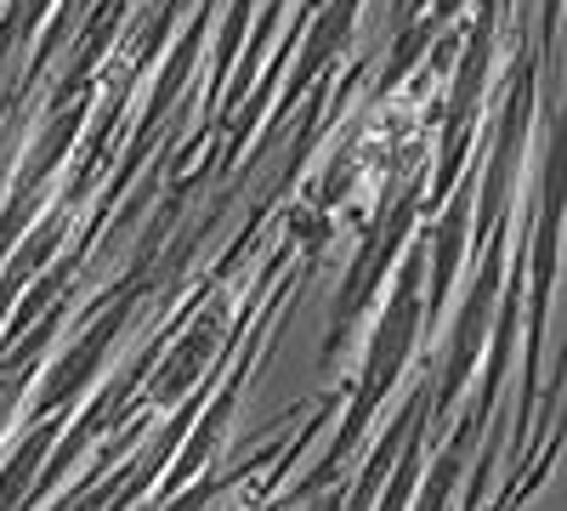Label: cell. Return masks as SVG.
Here are the masks:
<instances>
[{
    "instance_id": "3957f363",
    "label": "cell",
    "mask_w": 567,
    "mask_h": 511,
    "mask_svg": "<svg viewBox=\"0 0 567 511\" xmlns=\"http://www.w3.org/2000/svg\"><path fill=\"white\" fill-rule=\"evenodd\" d=\"M528 109H534V58H523V69H516V80H511V98H505L499 143H494L483 194H477V239H488L494 227H505L511 188H516V165H523V143H528Z\"/></svg>"
},
{
    "instance_id": "8992f818",
    "label": "cell",
    "mask_w": 567,
    "mask_h": 511,
    "mask_svg": "<svg viewBox=\"0 0 567 511\" xmlns=\"http://www.w3.org/2000/svg\"><path fill=\"white\" fill-rule=\"evenodd\" d=\"M465 222H471V194H460L454 211H443L437 251H432V262H425V278H432V302H425V313H443V302H449V278L460 273V251H465Z\"/></svg>"
},
{
    "instance_id": "6da1fadb",
    "label": "cell",
    "mask_w": 567,
    "mask_h": 511,
    "mask_svg": "<svg viewBox=\"0 0 567 511\" xmlns=\"http://www.w3.org/2000/svg\"><path fill=\"white\" fill-rule=\"evenodd\" d=\"M420 290H425V251H409L398 285H392V296H386V313H381V324H374V336H369L363 376H358V392H352V409H347V427L336 432V449H329V460L312 472V483L341 467L347 449L358 443V432L374 421V409H381L386 392L398 387L403 364H409V352H414V336H420V324H425V296H420Z\"/></svg>"
},
{
    "instance_id": "ba28073f",
    "label": "cell",
    "mask_w": 567,
    "mask_h": 511,
    "mask_svg": "<svg viewBox=\"0 0 567 511\" xmlns=\"http://www.w3.org/2000/svg\"><path fill=\"white\" fill-rule=\"evenodd\" d=\"M460 7H465V0H432V18H425V23L437 29V23H449V18H454Z\"/></svg>"
},
{
    "instance_id": "5b68a950",
    "label": "cell",
    "mask_w": 567,
    "mask_h": 511,
    "mask_svg": "<svg viewBox=\"0 0 567 511\" xmlns=\"http://www.w3.org/2000/svg\"><path fill=\"white\" fill-rule=\"evenodd\" d=\"M114 330H120V313H109L103 324H97V336H85L69 358H58V369H52V381L40 387V409H58L63 398H74L80 387H85V376L103 364V352H109V341H114Z\"/></svg>"
},
{
    "instance_id": "7a4b0ae2",
    "label": "cell",
    "mask_w": 567,
    "mask_h": 511,
    "mask_svg": "<svg viewBox=\"0 0 567 511\" xmlns=\"http://www.w3.org/2000/svg\"><path fill=\"white\" fill-rule=\"evenodd\" d=\"M499 285H505V227H494L488 234V256H483V273L477 285H471L460 318H454V336H449V352H443V403H454V392L465 387L471 364H477V352L488 347V330H494V302H499Z\"/></svg>"
},
{
    "instance_id": "9c48e42d",
    "label": "cell",
    "mask_w": 567,
    "mask_h": 511,
    "mask_svg": "<svg viewBox=\"0 0 567 511\" xmlns=\"http://www.w3.org/2000/svg\"><path fill=\"white\" fill-rule=\"evenodd\" d=\"M488 511H511V500H505V505H488Z\"/></svg>"
},
{
    "instance_id": "277c9868",
    "label": "cell",
    "mask_w": 567,
    "mask_h": 511,
    "mask_svg": "<svg viewBox=\"0 0 567 511\" xmlns=\"http://www.w3.org/2000/svg\"><path fill=\"white\" fill-rule=\"evenodd\" d=\"M556 227H561V143H550L545 160V200H539V227H534V302H528V392H523V421L534 415L539 392V341H545V302L556 285Z\"/></svg>"
},
{
    "instance_id": "52a82bcc",
    "label": "cell",
    "mask_w": 567,
    "mask_h": 511,
    "mask_svg": "<svg viewBox=\"0 0 567 511\" xmlns=\"http://www.w3.org/2000/svg\"><path fill=\"white\" fill-rule=\"evenodd\" d=\"M465 443H471V427L454 443H443V454L432 460V472L414 478V511H449V494H454L460 467H465Z\"/></svg>"
}]
</instances>
